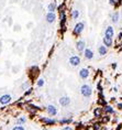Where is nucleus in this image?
I'll list each match as a JSON object with an SVG mask.
<instances>
[{"instance_id":"5701e85b","label":"nucleus","mask_w":122,"mask_h":130,"mask_svg":"<svg viewBox=\"0 0 122 130\" xmlns=\"http://www.w3.org/2000/svg\"><path fill=\"white\" fill-rule=\"evenodd\" d=\"M28 86H29V83H24V84L23 85H22V88H26V87H28Z\"/></svg>"},{"instance_id":"20e7f679","label":"nucleus","mask_w":122,"mask_h":130,"mask_svg":"<svg viewBox=\"0 0 122 130\" xmlns=\"http://www.w3.org/2000/svg\"><path fill=\"white\" fill-rule=\"evenodd\" d=\"M11 99H12V98H11L10 95L4 94V95L0 96V104H1V105H7V104H9L11 101Z\"/></svg>"},{"instance_id":"7ed1b4c3","label":"nucleus","mask_w":122,"mask_h":130,"mask_svg":"<svg viewBox=\"0 0 122 130\" xmlns=\"http://www.w3.org/2000/svg\"><path fill=\"white\" fill-rule=\"evenodd\" d=\"M69 64L72 66H77L80 64V57L77 56V55H73V56H70V59H69Z\"/></svg>"},{"instance_id":"39448f33","label":"nucleus","mask_w":122,"mask_h":130,"mask_svg":"<svg viewBox=\"0 0 122 130\" xmlns=\"http://www.w3.org/2000/svg\"><path fill=\"white\" fill-rule=\"evenodd\" d=\"M76 49H77V51L78 52H84V50L86 49V43H85V41H82V40H80L77 42L76 44Z\"/></svg>"},{"instance_id":"2eb2a0df","label":"nucleus","mask_w":122,"mask_h":130,"mask_svg":"<svg viewBox=\"0 0 122 130\" xmlns=\"http://www.w3.org/2000/svg\"><path fill=\"white\" fill-rule=\"evenodd\" d=\"M55 9H56V4H54V2H52V4H50V5H48V12H54Z\"/></svg>"},{"instance_id":"dca6fc26","label":"nucleus","mask_w":122,"mask_h":130,"mask_svg":"<svg viewBox=\"0 0 122 130\" xmlns=\"http://www.w3.org/2000/svg\"><path fill=\"white\" fill-rule=\"evenodd\" d=\"M42 121L45 123H48V125H53V123H55L54 119H48V118H42Z\"/></svg>"},{"instance_id":"9d476101","label":"nucleus","mask_w":122,"mask_h":130,"mask_svg":"<svg viewBox=\"0 0 122 130\" xmlns=\"http://www.w3.org/2000/svg\"><path fill=\"white\" fill-rule=\"evenodd\" d=\"M104 35H106V37H109V38H113V35H114V30H113V28L108 27L106 29V32H104Z\"/></svg>"},{"instance_id":"412c9836","label":"nucleus","mask_w":122,"mask_h":130,"mask_svg":"<svg viewBox=\"0 0 122 130\" xmlns=\"http://www.w3.org/2000/svg\"><path fill=\"white\" fill-rule=\"evenodd\" d=\"M12 130H26V129H24V127H22V126H20V125H18V126H16Z\"/></svg>"},{"instance_id":"0eeeda50","label":"nucleus","mask_w":122,"mask_h":130,"mask_svg":"<svg viewBox=\"0 0 122 130\" xmlns=\"http://www.w3.org/2000/svg\"><path fill=\"white\" fill-rule=\"evenodd\" d=\"M84 55L87 60H92L94 59V52L90 49H85L84 50Z\"/></svg>"},{"instance_id":"a878e982","label":"nucleus","mask_w":122,"mask_h":130,"mask_svg":"<svg viewBox=\"0 0 122 130\" xmlns=\"http://www.w3.org/2000/svg\"><path fill=\"white\" fill-rule=\"evenodd\" d=\"M42 130H46V129H42Z\"/></svg>"},{"instance_id":"393cba45","label":"nucleus","mask_w":122,"mask_h":130,"mask_svg":"<svg viewBox=\"0 0 122 130\" xmlns=\"http://www.w3.org/2000/svg\"><path fill=\"white\" fill-rule=\"evenodd\" d=\"M68 121H70V119H62L60 122H68Z\"/></svg>"},{"instance_id":"f8f14e48","label":"nucleus","mask_w":122,"mask_h":130,"mask_svg":"<svg viewBox=\"0 0 122 130\" xmlns=\"http://www.w3.org/2000/svg\"><path fill=\"white\" fill-rule=\"evenodd\" d=\"M60 104L62 105V106H68L69 104H70V99H69L68 97H62L60 99Z\"/></svg>"},{"instance_id":"f257e3e1","label":"nucleus","mask_w":122,"mask_h":130,"mask_svg":"<svg viewBox=\"0 0 122 130\" xmlns=\"http://www.w3.org/2000/svg\"><path fill=\"white\" fill-rule=\"evenodd\" d=\"M80 93H82V95L84 96V97H90L91 94H92V89H91V87L89 85L85 84L80 87Z\"/></svg>"},{"instance_id":"f3484780","label":"nucleus","mask_w":122,"mask_h":130,"mask_svg":"<svg viewBox=\"0 0 122 130\" xmlns=\"http://www.w3.org/2000/svg\"><path fill=\"white\" fill-rule=\"evenodd\" d=\"M72 17H73V19H78V17H79V11L78 10H73L72 11Z\"/></svg>"},{"instance_id":"9b49d317","label":"nucleus","mask_w":122,"mask_h":130,"mask_svg":"<svg viewBox=\"0 0 122 130\" xmlns=\"http://www.w3.org/2000/svg\"><path fill=\"white\" fill-rule=\"evenodd\" d=\"M102 41H104V45H106L107 48L112 46V38H109V37H106V35H104V38Z\"/></svg>"},{"instance_id":"aec40b11","label":"nucleus","mask_w":122,"mask_h":130,"mask_svg":"<svg viewBox=\"0 0 122 130\" xmlns=\"http://www.w3.org/2000/svg\"><path fill=\"white\" fill-rule=\"evenodd\" d=\"M38 87H43L44 86V79H38Z\"/></svg>"},{"instance_id":"ddd939ff","label":"nucleus","mask_w":122,"mask_h":130,"mask_svg":"<svg viewBox=\"0 0 122 130\" xmlns=\"http://www.w3.org/2000/svg\"><path fill=\"white\" fill-rule=\"evenodd\" d=\"M98 52H99V54H100L101 56L106 55V54H107V52H108L107 46H106V45H100V46L98 48Z\"/></svg>"},{"instance_id":"423d86ee","label":"nucleus","mask_w":122,"mask_h":130,"mask_svg":"<svg viewBox=\"0 0 122 130\" xmlns=\"http://www.w3.org/2000/svg\"><path fill=\"white\" fill-rule=\"evenodd\" d=\"M48 115L51 116H56L57 115V108L55 106H53V105H50V106H48Z\"/></svg>"},{"instance_id":"1a4fd4ad","label":"nucleus","mask_w":122,"mask_h":130,"mask_svg":"<svg viewBox=\"0 0 122 130\" xmlns=\"http://www.w3.org/2000/svg\"><path fill=\"white\" fill-rule=\"evenodd\" d=\"M55 19H56V16H55L54 12H48V15H46V21H48V23H53L55 21Z\"/></svg>"},{"instance_id":"6ab92c4d","label":"nucleus","mask_w":122,"mask_h":130,"mask_svg":"<svg viewBox=\"0 0 122 130\" xmlns=\"http://www.w3.org/2000/svg\"><path fill=\"white\" fill-rule=\"evenodd\" d=\"M120 2H121V0H109V4L111 6H117Z\"/></svg>"},{"instance_id":"4468645a","label":"nucleus","mask_w":122,"mask_h":130,"mask_svg":"<svg viewBox=\"0 0 122 130\" xmlns=\"http://www.w3.org/2000/svg\"><path fill=\"white\" fill-rule=\"evenodd\" d=\"M119 17H120V15H119V12H114L111 17V21L113 22V23H116V22H118L119 20Z\"/></svg>"},{"instance_id":"f03ea898","label":"nucleus","mask_w":122,"mask_h":130,"mask_svg":"<svg viewBox=\"0 0 122 130\" xmlns=\"http://www.w3.org/2000/svg\"><path fill=\"white\" fill-rule=\"evenodd\" d=\"M84 28H85L84 22H78V23H77L76 26H75V28H74V34L79 35L80 33L84 31Z\"/></svg>"},{"instance_id":"6e6552de","label":"nucleus","mask_w":122,"mask_h":130,"mask_svg":"<svg viewBox=\"0 0 122 130\" xmlns=\"http://www.w3.org/2000/svg\"><path fill=\"white\" fill-rule=\"evenodd\" d=\"M79 76H80V78L86 79L89 76V71H88L87 68H82V70L79 71Z\"/></svg>"},{"instance_id":"a211bd4d","label":"nucleus","mask_w":122,"mask_h":130,"mask_svg":"<svg viewBox=\"0 0 122 130\" xmlns=\"http://www.w3.org/2000/svg\"><path fill=\"white\" fill-rule=\"evenodd\" d=\"M26 117H21V118H19L18 120H16V123L18 125H23V123H26Z\"/></svg>"},{"instance_id":"b1692460","label":"nucleus","mask_w":122,"mask_h":130,"mask_svg":"<svg viewBox=\"0 0 122 130\" xmlns=\"http://www.w3.org/2000/svg\"><path fill=\"white\" fill-rule=\"evenodd\" d=\"M62 130H73V129H72L70 127H68V126H67V127H64V128H63Z\"/></svg>"},{"instance_id":"4be33fe9","label":"nucleus","mask_w":122,"mask_h":130,"mask_svg":"<svg viewBox=\"0 0 122 130\" xmlns=\"http://www.w3.org/2000/svg\"><path fill=\"white\" fill-rule=\"evenodd\" d=\"M104 110H106L107 112H113V109H112V107H110V106H107L106 108H104Z\"/></svg>"}]
</instances>
